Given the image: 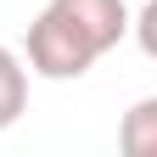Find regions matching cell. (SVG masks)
Listing matches in <instances>:
<instances>
[{"label": "cell", "instance_id": "obj_2", "mask_svg": "<svg viewBox=\"0 0 157 157\" xmlns=\"http://www.w3.org/2000/svg\"><path fill=\"white\" fill-rule=\"evenodd\" d=\"M118 146H124V157H157V95H146L124 112Z\"/></svg>", "mask_w": 157, "mask_h": 157}, {"label": "cell", "instance_id": "obj_3", "mask_svg": "<svg viewBox=\"0 0 157 157\" xmlns=\"http://www.w3.org/2000/svg\"><path fill=\"white\" fill-rule=\"evenodd\" d=\"M28 112V67L11 45H0V129H11Z\"/></svg>", "mask_w": 157, "mask_h": 157}, {"label": "cell", "instance_id": "obj_4", "mask_svg": "<svg viewBox=\"0 0 157 157\" xmlns=\"http://www.w3.org/2000/svg\"><path fill=\"white\" fill-rule=\"evenodd\" d=\"M129 28H135V39H140V51L157 62V0H146V6H140V17H135Z\"/></svg>", "mask_w": 157, "mask_h": 157}, {"label": "cell", "instance_id": "obj_1", "mask_svg": "<svg viewBox=\"0 0 157 157\" xmlns=\"http://www.w3.org/2000/svg\"><path fill=\"white\" fill-rule=\"evenodd\" d=\"M129 34L124 0H45L28 23V73L39 78H84L95 56H107Z\"/></svg>", "mask_w": 157, "mask_h": 157}]
</instances>
